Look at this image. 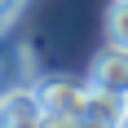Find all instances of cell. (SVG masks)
I'll return each mask as SVG.
<instances>
[{"label":"cell","instance_id":"8fae6325","mask_svg":"<svg viewBox=\"0 0 128 128\" xmlns=\"http://www.w3.org/2000/svg\"><path fill=\"white\" fill-rule=\"evenodd\" d=\"M88 128H97V124H88Z\"/></svg>","mask_w":128,"mask_h":128},{"label":"cell","instance_id":"5b68a950","mask_svg":"<svg viewBox=\"0 0 128 128\" xmlns=\"http://www.w3.org/2000/svg\"><path fill=\"white\" fill-rule=\"evenodd\" d=\"M106 40L128 49V0H110V9H106Z\"/></svg>","mask_w":128,"mask_h":128},{"label":"cell","instance_id":"8992f818","mask_svg":"<svg viewBox=\"0 0 128 128\" xmlns=\"http://www.w3.org/2000/svg\"><path fill=\"white\" fill-rule=\"evenodd\" d=\"M40 128H88V119L84 115H44Z\"/></svg>","mask_w":128,"mask_h":128},{"label":"cell","instance_id":"277c9868","mask_svg":"<svg viewBox=\"0 0 128 128\" xmlns=\"http://www.w3.org/2000/svg\"><path fill=\"white\" fill-rule=\"evenodd\" d=\"M124 106H128V97H115V93L93 88V93H88V106H84V119L97 124V128H115L119 115H124Z\"/></svg>","mask_w":128,"mask_h":128},{"label":"cell","instance_id":"ba28073f","mask_svg":"<svg viewBox=\"0 0 128 128\" xmlns=\"http://www.w3.org/2000/svg\"><path fill=\"white\" fill-rule=\"evenodd\" d=\"M115 128H128V106H124V115H119V124Z\"/></svg>","mask_w":128,"mask_h":128},{"label":"cell","instance_id":"7a4b0ae2","mask_svg":"<svg viewBox=\"0 0 128 128\" xmlns=\"http://www.w3.org/2000/svg\"><path fill=\"white\" fill-rule=\"evenodd\" d=\"M88 88H102V93H115V97H128V49L124 44H106L88 66Z\"/></svg>","mask_w":128,"mask_h":128},{"label":"cell","instance_id":"6da1fadb","mask_svg":"<svg viewBox=\"0 0 128 128\" xmlns=\"http://www.w3.org/2000/svg\"><path fill=\"white\" fill-rule=\"evenodd\" d=\"M88 80H71V75H49L36 84V97L44 106V115H84L88 106Z\"/></svg>","mask_w":128,"mask_h":128},{"label":"cell","instance_id":"52a82bcc","mask_svg":"<svg viewBox=\"0 0 128 128\" xmlns=\"http://www.w3.org/2000/svg\"><path fill=\"white\" fill-rule=\"evenodd\" d=\"M22 4H26V0H0V31H9V26L18 22Z\"/></svg>","mask_w":128,"mask_h":128},{"label":"cell","instance_id":"3957f363","mask_svg":"<svg viewBox=\"0 0 128 128\" xmlns=\"http://www.w3.org/2000/svg\"><path fill=\"white\" fill-rule=\"evenodd\" d=\"M0 124H13V128H40L44 124V106H40L36 88L4 84L0 88Z\"/></svg>","mask_w":128,"mask_h":128},{"label":"cell","instance_id":"9c48e42d","mask_svg":"<svg viewBox=\"0 0 128 128\" xmlns=\"http://www.w3.org/2000/svg\"><path fill=\"white\" fill-rule=\"evenodd\" d=\"M0 84H4V58H0Z\"/></svg>","mask_w":128,"mask_h":128},{"label":"cell","instance_id":"30bf717a","mask_svg":"<svg viewBox=\"0 0 128 128\" xmlns=\"http://www.w3.org/2000/svg\"><path fill=\"white\" fill-rule=\"evenodd\" d=\"M0 128H13V124H0Z\"/></svg>","mask_w":128,"mask_h":128}]
</instances>
